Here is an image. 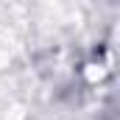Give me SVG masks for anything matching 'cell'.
I'll return each instance as SVG.
<instances>
[{"instance_id":"cell-1","label":"cell","mask_w":120,"mask_h":120,"mask_svg":"<svg viewBox=\"0 0 120 120\" xmlns=\"http://www.w3.org/2000/svg\"><path fill=\"white\" fill-rule=\"evenodd\" d=\"M87 78H90V81H98V78H103V67H98V64H90V67H87Z\"/></svg>"},{"instance_id":"cell-2","label":"cell","mask_w":120,"mask_h":120,"mask_svg":"<svg viewBox=\"0 0 120 120\" xmlns=\"http://www.w3.org/2000/svg\"><path fill=\"white\" fill-rule=\"evenodd\" d=\"M6 64H8V53H6V50H0V67H6Z\"/></svg>"}]
</instances>
